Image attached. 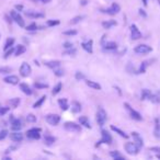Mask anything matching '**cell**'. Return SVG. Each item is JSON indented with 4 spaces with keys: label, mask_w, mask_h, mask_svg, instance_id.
Returning <instances> with one entry per match:
<instances>
[{
    "label": "cell",
    "mask_w": 160,
    "mask_h": 160,
    "mask_svg": "<svg viewBox=\"0 0 160 160\" xmlns=\"http://www.w3.org/2000/svg\"><path fill=\"white\" fill-rule=\"evenodd\" d=\"M72 111L74 113H78V112H80V111H81V105H80V103H78V102H72Z\"/></svg>",
    "instance_id": "83f0119b"
},
{
    "label": "cell",
    "mask_w": 160,
    "mask_h": 160,
    "mask_svg": "<svg viewBox=\"0 0 160 160\" xmlns=\"http://www.w3.org/2000/svg\"><path fill=\"white\" fill-rule=\"evenodd\" d=\"M144 4H145V6L147 4V0H144Z\"/></svg>",
    "instance_id": "680465c9"
},
{
    "label": "cell",
    "mask_w": 160,
    "mask_h": 160,
    "mask_svg": "<svg viewBox=\"0 0 160 160\" xmlns=\"http://www.w3.org/2000/svg\"><path fill=\"white\" fill-rule=\"evenodd\" d=\"M148 100H150L152 102H154V103H159L160 102V98L158 97V96H156V94H150L149 96V98H148Z\"/></svg>",
    "instance_id": "e575fe53"
},
{
    "label": "cell",
    "mask_w": 160,
    "mask_h": 160,
    "mask_svg": "<svg viewBox=\"0 0 160 160\" xmlns=\"http://www.w3.org/2000/svg\"><path fill=\"white\" fill-rule=\"evenodd\" d=\"M111 130H112V131H114L115 133H118V134L120 135V136H122V137H124V138H127V137H128V136H127V135L125 134L124 132L121 131V130H120V128H118V127L113 126V125L111 126Z\"/></svg>",
    "instance_id": "f546056e"
},
{
    "label": "cell",
    "mask_w": 160,
    "mask_h": 160,
    "mask_svg": "<svg viewBox=\"0 0 160 160\" xmlns=\"http://www.w3.org/2000/svg\"><path fill=\"white\" fill-rule=\"evenodd\" d=\"M79 122L81 125H84V127H87V128H90L91 125H90V122H89V118L87 116H80L79 118Z\"/></svg>",
    "instance_id": "44dd1931"
},
{
    "label": "cell",
    "mask_w": 160,
    "mask_h": 160,
    "mask_svg": "<svg viewBox=\"0 0 160 160\" xmlns=\"http://www.w3.org/2000/svg\"><path fill=\"white\" fill-rule=\"evenodd\" d=\"M103 47H104V50L106 51H113V50H116V43L115 42H106L103 44Z\"/></svg>",
    "instance_id": "e0dca14e"
},
{
    "label": "cell",
    "mask_w": 160,
    "mask_h": 160,
    "mask_svg": "<svg viewBox=\"0 0 160 160\" xmlns=\"http://www.w3.org/2000/svg\"><path fill=\"white\" fill-rule=\"evenodd\" d=\"M7 136H8V131L7 130H2V131L0 132V140L4 139Z\"/></svg>",
    "instance_id": "60d3db41"
},
{
    "label": "cell",
    "mask_w": 160,
    "mask_h": 160,
    "mask_svg": "<svg viewBox=\"0 0 160 160\" xmlns=\"http://www.w3.org/2000/svg\"><path fill=\"white\" fill-rule=\"evenodd\" d=\"M20 89L22 90V92L28 94V96L32 94V90H31V88L26 84H20Z\"/></svg>",
    "instance_id": "d6986e66"
},
{
    "label": "cell",
    "mask_w": 160,
    "mask_h": 160,
    "mask_svg": "<svg viewBox=\"0 0 160 160\" xmlns=\"http://www.w3.org/2000/svg\"><path fill=\"white\" fill-rule=\"evenodd\" d=\"M155 136H156V137H160V126L159 125H157L156 130H155Z\"/></svg>",
    "instance_id": "681fc988"
},
{
    "label": "cell",
    "mask_w": 160,
    "mask_h": 160,
    "mask_svg": "<svg viewBox=\"0 0 160 160\" xmlns=\"http://www.w3.org/2000/svg\"><path fill=\"white\" fill-rule=\"evenodd\" d=\"M58 24H59L58 20H54V21H53V20H48V21H47V25H48V26L58 25Z\"/></svg>",
    "instance_id": "7bdbcfd3"
},
{
    "label": "cell",
    "mask_w": 160,
    "mask_h": 160,
    "mask_svg": "<svg viewBox=\"0 0 160 160\" xmlns=\"http://www.w3.org/2000/svg\"><path fill=\"white\" fill-rule=\"evenodd\" d=\"M9 104H10V106H11L12 109H16V108L20 104V99H19V98H13V99H10Z\"/></svg>",
    "instance_id": "484cf974"
},
{
    "label": "cell",
    "mask_w": 160,
    "mask_h": 160,
    "mask_svg": "<svg viewBox=\"0 0 160 160\" xmlns=\"http://www.w3.org/2000/svg\"><path fill=\"white\" fill-rule=\"evenodd\" d=\"M62 88H63V84H60V82H59V84H57L54 87V89H53V94L55 96V94L59 93V92H60V90H62Z\"/></svg>",
    "instance_id": "d590c367"
},
{
    "label": "cell",
    "mask_w": 160,
    "mask_h": 160,
    "mask_svg": "<svg viewBox=\"0 0 160 160\" xmlns=\"http://www.w3.org/2000/svg\"><path fill=\"white\" fill-rule=\"evenodd\" d=\"M139 14H140V16H143V17H146V13L144 12V10H142V9L139 10Z\"/></svg>",
    "instance_id": "11a10c76"
},
{
    "label": "cell",
    "mask_w": 160,
    "mask_h": 160,
    "mask_svg": "<svg viewBox=\"0 0 160 160\" xmlns=\"http://www.w3.org/2000/svg\"><path fill=\"white\" fill-rule=\"evenodd\" d=\"M38 1H41V2H44V4H48V2H51L52 0H38Z\"/></svg>",
    "instance_id": "9f6ffc18"
},
{
    "label": "cell",
    "mask_w": 160,
    "mask_h": 160,
    "mask_svg": "<svg viewBox=\"0 0 160 160\" xmlns=\"http://www.w3.org/2000/svg\"><path fill=\"white\" fill-rule=\"evenodd\" d=\"M26 121L29 123H34L36 122V116L34 115V114H29L28 116H26Z\"/></svg>",
    "instance_id": "74e56055"
},
{
    "label": "cell",
    "mask_w": 160,
    "mask_h": 160,
    "mask_svg": "<svg viewBox=\"0 0 160 160\" xmlns=\"http://www.w3.org/2000/svg\"><path fill=\"white\" fill-rule=\"evenodd\" d=\"M92 41L90 40V41H88V42H84L82 43V47H84V50H86L87 52H89V53H92Z\"/></svg>",
    "instance_id": "603a6c76"
},
{
    "label": "cell",
    "mask_w": 160,
    "mask_h": 160,
    "mask_svg": "<svg viewBox=\"0 0 160 160\" xmlns=\"http://www.w3.org/2000/svg\"><path fill=\"white\" fill-rule=\"evenodd\" d=\"M60 121V116H59L58 114H48L46 116V122L48 124H51L53 126L55 125H57Z\"/></svg>",
    "instance_id": "5b68a950"
},
{
    "label": "cell",
    "mask_w": 160,
    "mask_h": 160,
    "mask_svg": "<svg viewBox=\"0 0 160 160\" xmlns=\"http://www.w3.org/2000/svg\"><path fill=\"white\" fill-rule=\"evenodd\" d=\"M35 87H36V88H47V87H48V86H47L46 84H38V82H36V84H35Z\"/></svg>",
    "instance_id": "816d5d0a"
},
{
    "label": "cell",
    "mask_w": 160,
    "mask_h": 160,
    "mask_svg": "<svg viewBox=\"0 0 160 160\" xmlns=\"http://www.w3.org/2000/svg\"><path fill=\"white\" fill-rule=\"evenodd\" d=\"M131 33H132V38L133 40H139V38H142V32L138 30V28L133 24L131 26Z\"/></svg>",
    "instance_id": "7c38bea8"
},
{
    "label": "cell",
    "mask_w": 160,
    "mask_h": 160,
    "mask_svg": "<svg viewBox=\"0 0 160 160\" xmlns=\"http://www.w3.org/2000/svg\"><path fill=\"white\" fill-rule=\"evenodd\" d=\"M25 16L29 18H43L44 14L43 13H38V12H34V11H26L25 12Z\"/></svg>",
    "instance_id": "d4e9b609"
},
{
    "label": "cell",
    "mask_w": 160,
    "mask_h": 160,
    "mask_svg": "<svg viewBox=\"0 0 160 160\" xmlns=\"http://www.w3.org/2000/svg\"><path fill=\"white\" fill-rule=\"evenodd\" d=\"M157 157H158V158L160 159V154H158V155H157Z\"/></svg>",
    "instance_id": "91938a15"
},
{
    "label": "cell",
    "mask_w": 160,
    "mask_h": 160,
    "mask_svg": "<svg viewBox=\"0 0 160 160\" xmlns=\"http://www.w3.org/2000/svg\"><path fill=\"white\" fill-rule=\"evenodd\" d=\"M25 51H26L25 46L19 45V46L17 47V50H16V56H20V55H22L23 53H25Z\"/></svg>",
    "instance_id": "4dcf8cb0"
},
{
    "label": "cell",
    "mask_w": 160,
    "mask_h": 160,
    "mask_svg": "<svg viewBox=\"0 0 160 160\" xmlns=\"http://www.w3.org/2000/svg\"><path fill=\"white\" fill-rule=\"evenodd\" d=\"M112 143V137H111V135L108 133L106 131H102V139L97 144V147L98 146H100L101 144H111Z\"/></svg>",
    "instance_id": "ba28073f"
},
{
    "label": "cell",
    "mask_w": 160,
    "mask_h": 160,
    "mask_svg": "<svg viewBox=\"0 0 160 160\" xmlns=\"http://www.w3.org/2000/svg\"><path fill=\"white\" fill-rule=\"evenodd\" d=\"M10 139L13 140V142H16V143H20V142H22V139H23V135L20 132H14V133L10 134Z\"/></svg>",
    "instance_id": "9a60e30c"
},
{
    "label": "cell",
    "mask_w": 160,
    "mask_h": 160,
    "mask_svg": "<svg viewBox=\"0 0 160 160\" xmlns=\"http://www.w3.org/2000/svg\"><path fill=\"white\" fill-rule=\"evenodd\" d=\"M32 72V69H31V66H30L28 63H22L21 67H20V74H21L22 77H28L31 75Z\"/></svg>",
    "instance_id": "52a82bcc"
},
{
    "label": "cell",
    "mask_w": 160,
    "mask_h": 160,
    "mask_svg": "<svg viewBox=\"0 0 160 160\" xmlns=\"http://www.w3.org/2000/svg\"><path fill=\"white\" fill-rule=\"evenodd\" d=\"M38 29V25L35 24V23H32V24H30L29 26H26V30L28 31H34V30Z\"/></svg>",
    "instance_id": "f6af8a7d"
},
{
    "label": "cell",
    "mask_w": 160,
    "mask_h": 160,
    "mask_svg": "<svg viewBox=\"0 0 160 160\" xmlns=\"http://www.w3.org/2000/svg\"><path fill=\"white\" fill-rule=\"evenodd\" d=\"M9 109H10V108H1V106H0V115L6 114L9 111Z\"/></svg>",
    "instance_id": "c3c4849f"
},
{
    "label": "cell",
    "mask_w": 160,
    "mask_h": 160,
    "mask_svg": "<svg viewBox=\"0 0 160 160\" xmlns=\"http://www.w3.org/2000/svg\"><path fill=\"white\" fill-rule=\"evenodd\" d=\"M76 79L77 80H82V79H84V75L82 74V72H76Z\"/></svg>",
    "instance_id": "bcb514c9"
},
{
    "label": "cell",
    "mask_w": 160,
    "mask_h": 160,
    "mask_svg": "<svg viewBox=\"0 0 160 160\" xmlns=\"http://www.w3.org/2000/svg\"><path fill=\"white\" fill-rule=\"evenodd\" d=\"M113 25H116V21H114V20L102 22V26H103L104 29H111V26H113Z\"/></svg>",
    "instance_id": "4316f807"
},
{
    "label": "cell",
    "mask_w": 160,
    "mask_h": 160,
    "mask_svg": "<svg viewBox=\"0 0 160 160\" xmlns=\"http://www.w3.org/2000/svg\"><path fill=\"white\" fill-rule=\"evenodd\" d=\"M135 53H137V54H148V53H150L152 51V48L150 46H148L146 44H142V45H138V46L135 47Z\"/></svg>",
    "instance_id": "277c9868"
},
{
    "label": "cell",
    "mask_w": 160,
    "mask_h": 160,
    "mask_svg": "<svg viewBox=\"0 0 160 160\" xmlns=\"http://www.w3.org/2000/svg\"><path fill=\"white\" fill-rule=\"evenodd\" d=\"M65 47H66V48H72V44H70V43H65Z\"/></svg>",
    "instance_id": "db71d44e"
},
{
    "label": "cell",
    "mask_w": 160,
    "mask_h": 160,
    "mask_svg": "<svg viewBox=\"0 0 160 160\" xmlns=\"http://www.w3.org/2000/svg\"><path fill=\"white\" fill-rule=\"evenodd\" d=\"M58 104H59V106H60V109L64 110V111H65V110H67L68 108H69V104H68L67 99H59Z\"/></svg>",
    "instance_id": "7402d4cb"
},
{
    "label": "cell",
    "mask_w": 160,
    "mask_h": 160,
    "mask_svg": "<svg viewBox=\"0 0 160 160\" xmlns=\"http://www.w3.org/2000/svg\"><path fill=\"white\" fill-rule=\"evenodd\" d=\"M12 69L10 67H0V74H10Z\"/></svg>",
    "instance_id": "f35d334b"
},
{
    "label": "cell",
    "mask_w": 160,
    "mask_h": 160,
    "mask_svg": "<svg viewBox=\"0 0 160 160\" xmlns=\"http://www.w3.org/2000/svg\"><path fill=\"white\" fill-rule=\"evenodd\" d=\"M110 155L113 157L115 160H125V158L123 156H121V155L118 154V152H110Z\"/></svg>",
    "instance_id": "1f68e13d"
},
{
    "label": "cell",
    "mask_w": 160,
    "mask_h": 160,
    "mask_svg": "<svg viewBox=\"0 0 160 160\" xmlns=\"http://www.w3.org/2000/svg\"><path fill=\"white\" fill-rule=\"evenodd\" d=\"M149 150H150V152H157V154H160V147H152V148H149Z\"/></svg>",
    "instance_id": "f907efd6"
},
{
    "label": "cell",
    "mask_w": 160,
    "mask_h": 160,
    "mask_svg": "<svg viewBox=\"0 0 160 160\" xmlns=\"http://www.w3.org/2000/svg\"><path fill=\"white\" fill-rule=\"evenodd\" d=\"M124 106H126V109L130 111V114H131V116L134 120H136V121H142V115L138 113V112H136L135 110H133L130 106V104H127V103H124Z\"/></svg>",
    "instance_id": "8fae6325"
},
{
    "label": "cell",
    "mask_w": 160,
    "mask_h": 160,
    "mask_svg": "<svg viewBox=\"0 0 160 160\" xmlns=\"http://www.w3.org/2000/svg\"><path fill=\"white\" fill-rule=\"evenodd\" d=\"M10 16H11V18H12L14 21L17 22L19 25L24 26V20H23V18H22L21 16L17 12V11H11V12H10Z\"/></svg>",
    "instance_id": "9c48e42d"
},
{
    "label": "cell",
    "mask_w": 160,
    "mask_h": 160,
    "mask_svg": "<svg viewBox=\"0 0 160 160\" xmlns=\"http://www.w3.org/2000/svg\"><path fill=\"white\" fill-rule=\"evenodd\" d=\"M16 8L19 9V10H21V9H22V6H16Z\"/></svg>",
    "instance_id": "6f0895ef"
},
{
    "label": "cell",
    "mask_w": 160,
    "mask_h": 160,
    "mask_svg": "<svg viewBox=\"0 0 160 160\" xmlns=\"http://www.w3.org/2000/svg\"><path fill=\"white\" fill-rule=\"evenodd\" d=\"M22 121L20 118H13L12 121H11V128H12L13 131H20L22 128Z\"/></svg>",
    "instance_id": "4fadbf2b"
},
{
    "label": "cell",
    "mask_w": 160,
    "mask_h": 160,
    "mask_svg": "<svg viewBox=\"0 0 160 160\" xmlns=\"http://www.w3.org/2000/svg\"><path fill=\"white\" fill-rule=\"evenodd\" d=\"M18 148V145H14V146H10V147L7 149V152H12V150H16Z\"/></svg>",
    "instance_id": "f5cc1de1"
},
{
    "label": "cell",
    "mask_w": 160,
    "mask_h": 160,
    "mask_svg": "<svg viewBox=\"0 0 160 160\" xmlns=\"http://www.w3.org/2000/svg\"><path fill=\"white\" fill-rule=\"evenodd\" d=\"M45 65H46L48 68L55 69V68H57L60 66V62H59V60H51V62H46Z\"/></svg>",
    "instance_id": "ac0fdd59"
},
{
    "label": "cell",
    "mask_w": 160,
    "mask_h": 160,
    "mask_svg": "<svg viewBox=\"0 0 160 160\" xmlns=\"http://www.w3.org/2000/svg\"><path fill=\"white\" fill-rule=\"evenodd\" d=\"M41 128H31L26 132V136L30 139H40L41 138Z\"/></svg>",
    "instance_id": "3957f363"
},
{
    "label": "cell",
    "mask_w": 160,
    "mask_h": 160,
    "mask_svg": "<svg viewBox=\"0 0 160 160\" xmlns=\"http://www.w3.org/2000/svg\"><path fill=\"white\" fill-rule=\"evenodd\" d=\"M45 99H46V97H45V96H43V97L40 98L38 101H36L33 104V108H34V109H38V108H40V106L42 105L43 103H44V101H45Z\"/></svg>",
    "instance_id": "f1b7e54d"
},
{
    "label": "cell",
    "mask_w": 160,
    "mask_h": 160,
    "mask_svg": "<svg viewBox=\"0 0 160 160\" xmlns=\"http://www.w3.org/2000/svg\"><path fill=\"white\" fill-rule=\"evenodd\" d=\"M132 136H133V138L135 139V142L134 143L138 146L139 148L140 147H143L144 146V143H143V139H142V137L139 136L138 133H136V132H134V133H132Z\"/></svg>",
    "instance_id": "2e32d148"
},
{
    "label": "cell",
    "mask_w": 160,
    "mask_h": 160,
    "mask_svg": "<svg viewBox=\"0 0 160 160\" xmlns=\"http://www.w3.org/2000/svg\"><path fill=\"white\" fill-rule=\"evenodd\" d=\"M150 94H152V92H150L149 90H147V89H144L143 91H142V100H146V99H148Z\"/></svg>",
    "instance_id": "836d02e7"
},
{
    "label": "cell",
    "mask_w": 160,
    "mask_h": 160,
    "mask_svg": "<svg viewBox=\"0 0 160 160\" xmlns=\"http://www.w3.org/2000/svg\"><path fill=\"white\" fill-rule=\"evenodd\" d=\"M65 128L69 132H76V133L81 132V126L78 125V124H76V123H74V122L65 123Z\"/></svg>",
    "instance_id": "8992f818"
},
{
    "label": "cell",
    "mask_w": 160,
    "mask_h": 160,
    "mask_svg": "<svg viewBox=\"0 0 160 160\" xmlns=\"http://www.w3.org/2000/svg\"><path fill=\"white\" fill-rule=\"evenodd\" d=\"M158 2H159V4H160V0H158Z\"/></svg>",
    "instance_id": "94428289"
},
{
    "label": "cell",
    "mask_w": 160,
    "mask_h": 160,
    "mask_svg": "<svg viewBox=\"0 0 160 160\" xmlns=\"http://www.w3.org/2000/svg\"><path fill=\"white\" fill-rule=\"evenodd\" d=\"M86 84L92 89H96V90H101V86L98 84V82H94V81H91V80H87L86 81Z\"/></svg>",
    "instance_id": "ffe728a7"
},
{
    "label": "cell",
    "mask_w": 160,
    "mask_h": 160,
    "mask_svg": "<svg viewBox=\"0 0 160 160\" xmlns=\"http://www.w3.org/2000/svg\"><path fill=\"white\" fill-rule=\"evenodd\" d=\"M120 10H121V8H120V6H118V4H112V6H111V8L106 9V10H102V12L104 13H108V14H116V13L120 12Z\"/></svg>",
    "instance_id": "30bf717a"
},
{
    "label": "cell",
    "mask_w": 160,
    "mask_h": 160,
    "mask_svg": "<svg viewBox=\"0 0 160 160\" xmlns=\"http://www.w3.org/2000/svg\"><path fill=\"white\" fill-rule=\"evenodd\" d=\"M97 122L100 126H103L106 122V112L103 109H99L97 113Z\"/></svg>",
    "instance_id": "6da1fadb"
},
{
    "label": "cell",
    "mask_w": 160,
    "mask_h": 160,
    "mask_svg": "<svg viewBox=\"0 0 160 160\" xmlns=\"http://www.w3.org/2000/svg\"><path fill=\"white\" fill-rule=\"evenodd\" d=\"M65 35H76L77 34V31L76 30H70V31H65L64 32Z\"/></svg>",
    "instance_id": "7dc6e473"
},
{
    "label": "cell",
    "mask_w": 160,
    "mask_h": 160,
    "mask_svg": "<svg viewBox=\"0 0 160 160\" xmlns=\"http://www.w3.org/2000/svg\"><path fill=\"white\" fill-rule=\"evenodd\" d=\"M13 43H14V38H8V40H7V42H6V44H4V51H7L8 48H10V47L12 46Z\"/></svg>",
    "instance_id": "d6a6232c"
},
{
    "label": "cell",
    "mask_w": 160,
    "mask_h": 160,
    "mask_svg": "<svg viewBox=\"0 0 160 160\" xmlns=\"http://www.w3.org/2000/svg\"><path fill=\"white\" fill-rule=\"evenodd\" d=\"M56 142V138L55 137H53V136H50V135H47V136H45L44 137V143L46 144L47 146H52L53 144Z\"/></svg>",
    "instance_id": "cb8c5ba5"
},
{
    "label": "cell",
    "mask_w": 160,
    "mask_h": 160,
    "mask_svg": "<svg viewBox=\"0 0 160 160\" xmlns=\"http://www.w3.org/2000/svg\"><path fill=\"white\" fill-rule=\"evenodd\" d=\"M148 63H149V62H144V63L142 64V66H140V68H139V70H138V74H144V72H145V70H146V68H147L148 66Z\"/></svg>",
    "instance_id": "8d00e7d4"
},
{
    "label": "cell",
    "mask_w": 160,
    "mask_h": 160,
    "mask_svg": "<svg viewBox=\"0 0 160 160\" xmlns=\"http://www.w3.org/2000/svg\"><path fill=\"white\" fill-rule=\"evenodd\" d=\"M139 147L135 143H126L125 144V150L127 152V154L130 155H137L138 154Z\"/></svg>",
    "instance_id": "7a4b0ae2"
},
{
    "label": "cell",
    "mask_w": 160,
    "mask_h": 160,
    "mask_svg": "<svg viewBox=\"0 0 160 160\" xmlns=\"http://www.w3.org/2000/svg\"><path fill=\"white\" fill-rule=\"evenodd\" d=\"M4 81L6 82V84H19V78H18V76H14V75H10V76L6 77L4 79Z\"/></svg>",
    "instance_id": "5bb4252c"
},
{
    "label": "cell",
    "mask_w": 160,
    "mask_h": 160,
    "mask_svg": "<svg viewBox=\"0 0 160 160\" xmlns=\"http://www.w3.org/2000/svg\"><path fill=\"white\" fill-rule=\"evenodd\" d=\"M54 72H55V75H56L57 77H62L64 75V70H63V69H57V68H55Z\"/></svg>",
    "instance_id": "ee69618b"
},
{
    "label": "cell",
    "mask_w": 160,
    "mask_h": 160,
    "mask_svg": "<svg viewBox=\"0 0 160 160\" xmlns=\"http://www.w3.org/2000/svg\"><path fill=\"white\" fill-rule=\"evenodd\" d=\"M13 51H14V48H13L12 46L10 47V48H8V50L6 51V54H4V58H8L9 56H10V55H11L13 53Z\"/></svg>",
    "instance_id": "ab89813d"
},
{
    "label": "cell",
    "mask_w": 160,
    "mask_h": 160,
    "mask_svg": "<svg viewBox=\"0 0 160 160\" xmlns=\"http://www.w3.org/2000/svg\"><path fill=\"white\" fill-rule=\"evenodd\" d=\"M81 20H82V17H80V16H78V17H75L72 20V21H70V24H76V23L80 22Z\"/></svg>",
    "instance_id": "b9f144b4"
}]
</instances>
